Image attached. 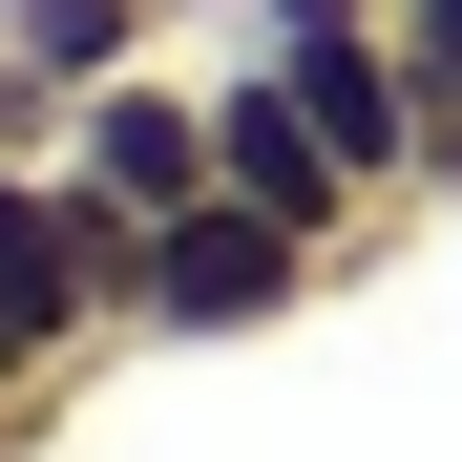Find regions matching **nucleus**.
Masks as SVG:
<instances>
[{
	"label": "nucleus",
	"instance_id": "nucleus-1",
	"mask_svg": "<svg viewBox=\"0 0 462 462\" xmlns=\"http://www.w3.org/2000/svg\"><path fill=\"white\" fill-rule=\"evenodd\" d=\"M316 273H337L316 231H273V210H231V189H210V210H169V231L126 253V337H273Z\"/></svg>",
	"mask_w": 462,
	"mask_h": 462
},
{
	"label": "nucleus",
	"instance_id": "nucleus-2",
	"mask_svg": "<svg viewBox=\"0 0 462 462\" xmlns=\"http://www.w3.org/2000/svg\"><path fill=\"white\" fill-rule=\"evenodd\" d=\"M210 189L273 210V231H316V253H357V231H378V189L316 147V106H294L273 63H231V85H210Z\"/></svg>",
	"mask_w": 462,
	"mask_h": 462
},
{
	"label": "nucleus",
	"instance_id": "nucleus-3",
	"mask_svg": "<svg viewBox=\"0 0 462 462\" xmlns=\"http://www.w3.org/2000/svg\"><path fill=\"white\" fill-rule=\"evenodd\" d=\"M63 169H85L126 231H169V210H210V85H169V63H106L85 106H63Z\"/></svg>",
	"mask_w": 462,
	"mask_h": 462
},
{
	"label": "nucleus",
	"instance_id": "nucleus-4",
	"mask_svg": "<svg viewBox=\"0 0 462 462\" xmlns=\"http://www.w3.org/2000/svg\"><path fill=\"white\" fill-rule=\"evenodd\" d=\"M0 63H22L42 106H85L106 63H147V0H0Z\"/></svg>",
	"mask_w": 462,
	"mask_h": 462
},
{
	"label": "nucleus",
	"instance_id": "nucleus-5",
	"mask_svg": "<svg viewBox=\"0 0 462 462\" xmlns=\"http://www.w3.org/2000/svg\"><path fill=\"white\" fill-rule=\"evenodd\" d=\"M400 63H420V189H462V0H400Z\"/></svg>",
	"mask_w": 462,
	"mask_h": 462
},
{
	"label": "nucleus",
	"instance_id": "nucleus-6",
	"mask_svg": "<svg viewBox=\"0 0 462 462\" xmlns=\"http://www.w3.org/2000/svg\"><path fill=\"white\" fill-rule=\"evenodd\" d=\"M0 147H63V106H42V85H22V63H0Z\"/></svg>",
	"mask_w": 462,
	"mask_h": 462
}]
</instances>
